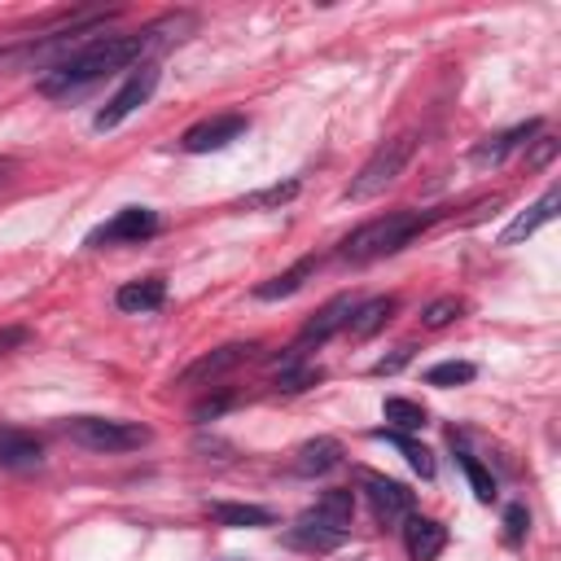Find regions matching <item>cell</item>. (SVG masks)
Listing matches in <instances>:
<instances>
[{"label": "cell", "mask_w": 561, "mask_h": 561, "mask_svg": "<svg viewBox=\"0 0 561 561\" xmlns=\"http://www.w3.org/2000/svg\"><path fill=\"white\" fill-rule=\"evenodd\" d=\"M188 31H197V18H193V13H167V18H158L153 26H145V31H136V35H105V31H96V35H88L79 48H70L53 70H44L35 88H39L44 96H79V92H88L92 83H101L105 75L131 70V66L149 61V53H153L158 44L184 39Z\"/></svg>", "instance_id": "obj_1"}, {"label": "cell", "mask_w": 561, "mask_h": 561, "mask_svg": "<svg viewBox=\"0 0 561 561\" xmlns=\"http://www.w3.org/2000/svg\"><path fill=\"white\" fill-rule=\"evenodd\" d=\"M434 219H443V210H386L364 219L355 232L342 237L337 259L342 263H377L386 254H399L408 241H416Z\"/></svg>", "instance_id": "obj_2"}, {"label": "cell", "mask_w": 561, "mask_h": 561, "mask_svg": "<svg viewBox=\"0 0 561 561\" xmlns=\"http://www.w3.org/2000/svg\"><path fill=\"white\" fill-rule=\"evenodd\" d=\"M412 153H416V136H412V131H399V136L381 140V145L368 153V162L351 175V184H346V202H368V197L386 193V188L403 175V167L412 162Z\"/></svg>", "instance_id": "obj_3"}, {"label": "cell", "mask_w": 561, "mask_h": 561, "mask_svg": "<svg viewBox=\"0 0 561 561\" xmlns=\"http://www.w3.org/2000/svg\"><path fill=\"white\" fill-rule=\"evenodd\" d=\"M61 434L88 451H136L153 438L149 425L118 421V416H70V421H61Z\"/></svg>", "instance_id": "obj_4"}, {"label": "cell", "mask_w": 561, "mask_h": 561, "mask_svg": "<svg viewBox=\"0 0 561 561\" xmlns=\"http://www.w3.org/2000/svg\"><path fill=\"white\" fill-rule=\"evenodd\" d=\"M158 79H162V66H158V61H140V66H131L127 79L114 88V96L96 110L92 127H96V131H114L118 123H127V118L158 92Z\"/></svg>", "instance_id": "obj_5"}, {"label": "cell", "mask_w": 561, "mask_h": 561, "mask_svg": "<svg viewBox=\"0 0 561 561\" xmlns=\"http://www.w3.org/2000/svg\"><path fill=\"white\" fill-rule=\"evenodd\" d=\"M158 228H162L158 210H149V206H123L105 224H96L83 245H92V250H101V245H140V241L158 237Z\"/></svg>", "instance_id": "obj_6"}, {"label": "cell", "mask_w": 561, "mask_h": 561, "mask_svg": "<svg viewBox=\"0 0 561 561\" xmlns=\"http://www.w3.org/2000/svg\"><path fill=\"white\" fill-rule=\"evenodd\" d=\"M259 355H263L259 342H228V346H215V351L197 355V359L175 377V386H215L224 373H232V368H241L245 359H259Z\"/></svg>", "instance_id": "obj_7"}, {"label": "cell", "mask_w": 561, "mask_h": 561, "mask_svg": "<svg viewBox=\"0 0 561 561\" xmlns=\"http://www.w3.org/2000/svg\"><path fill=\"white\" fill-rule=\"evenodd\" d=\"M355 302L359 298H351V294H337V298H329L302 329H298V337H294V355H307L311 346H324L329 337H337V333H346V324H351V311H355Z\"/></svg>", "instance_id": "obj_8"}, {"label": "cell", "mask_w": 561, "mask_h": 561, "mask_svg": "<svg viewBox=\"0 0 561 561\" xmlns=\"http://www.w3.org/2000/svg\"><path fill=\"white\" fill-rule=\"evenodd\" d=\"M245 127H250L245 114H210V118L193 123V127L180 136V149H184V153H219V149H228L232 140H241Z\"/></svg>", "instance_id": "obj_9"}, {"label": "cell", "mask_w": 561, "mask_h": 561, "mask_svg": "<svg viewBox=\"0 0 561 561\" xmlns=\"http://www.w3.org/2000/svg\"><path fill=\"white\" fill-rule=\"evenodd\" d=\"M364 495H368V508H373L377 526H399L408 513H416V495L394 478L364 473Z\"/></svg>", "instance_id": "obj_10"}, {"label": "cell", "mask_w": 561, "mask_h": 561, "mask_svg": "<svg viewBox=\"0 0 561 561\" xmlns=\"http://www.w3.org/2000/svg\"><path fill=\"white\" fill-rule=\"evenodd\" d=\"M399 530H403V552L412 561H434L447 548V526L434 522V517H425V513H408L399 522Z\"/></svg>", "instance_id": "obj_11"}, {"label": "cell", "mask_w": 561, "mask_h": 561, "mask_svg": "<svg viewBox=\"0 0 561 561\" xmlns=\"http://www.w3.org/2000/svg\"><path fill=\"white\" fill-rule=\"evenodd\" d=\"M539 127H543L539 118H526V123H517V127H508V131H495V136H486V140H478L469 158H473L478 167H500V162H504L508 153H517V149H526V145H530V140L539 136Z\"/></svg>", "instance_id": "obj_12"}, {"label": "cell", "mask_w": 561, "mask_h": 561, "mask_svg": "<svg viewBox=\"0 0 561 561\" xmlns=\"http://www.w3.org/2000/svg\"><path fill=\"white\" fill-rule=\"evenodd\" d=\"M394 307H399V298H394V294H373V298L355 302V311H351V324H346V333H351L355 342H368L373 333H381V329L390 324Z\"/></svg>", "instance_id": "obj_13"}, {"label": "cell", "mask_w": 561, "mask_h": 561, "mask_svg": "<svg viewBox=\"0 0 561 561\" xmlns=\"http://www.w3.org/2000/svg\"><path fill=\"white\" fill-rule=\"evenodd\" d=\"M342 465V443L337 438H307L298 451H294V460H289V469L298 473V478H320V473H329V469H337Z\"/></svg>", "instance_id": "obj_14"}, {"label": "cell", "mask_w": 561, "mask_h": 561, "mask_svg": "<svg viewBox=\"0 0 561 561\" xmlns=\"http://www.w3.org/2000/svg\"><path fill=\"white\" fill-rule=\"evenodd\" d=\"M285 548H298V552H333L346 543V530H333L324 522H311V517H298L285 535H280Z\"/></svg>", "instance_id": "obj_15"}, {"label": "cell", "mask_w": 561, "mask_h": 561, "mask_svg": "<svg viewBox=\"0 0 561 561\" xmlns=\"http://www.w3.org/2000/svg\"><path fill=\"white\" fill-rule=\"evenodd\" d=\"M557 202H561V193H557V184L552 188H543V197L535 202V206H526L504 232H500V245H517V241H526V237H535L543 224H552V215H557Z\"/></svg>", "instance_id": "obj_16"}, {"label": "cell", "mask_w": 561, "mask_h": 561, "mask_svg": "<svg viewBox=\"0 0 561 561\" xmlns=\"http://www.w3.org/2000/svg\"><path fill=\"white\" fill-rule=\"evenodd\" d=\"M162 302H167V280H162V276L127 280V285H118V294H114V307H118V311H127V316L158 311Z\"/></svg>", "instance_id": "obj_17"}, {"label": "cell", "mask_w": 561, "mask_h": 561, "mask_svg": "<svg viewBox=\"0 0 561 561\" xmlns=\"http://www.w3.org/2000/svg\"><path fill=\"white\" fill-rule=\"evenodd\" d=\"M302 517L324 522V526H333V530H346L351 517H355V491H346V486H329L324 495H316V504H311Z\"/></svg>", "instance_id": "obj_18"}, {"label": "cell", "mask_w": 561, "mask_h": 561, "mask_svg": "<svg viewBox=\"0 0 561 561\" xmlns=\"http://www.w3.org/2000/svg\"><path fill=\"white\" fill-rule=\"evenodd\" d=\"M44 460V443L26 430H0V469H35Z\"/></svg>", "instance_id": "obj_19"}, {"label": "cell", "mask_w": 561, "mask_h": 561, "mask_svg": "<svg viewBox=\"0 0 561 561\" xmlns=\"http://www.w3.org/2000/svg\"><path fill=\"white\" fill-rule=\"evenodd\" d=\"M316 272V254H302L294 267H285V272H276V276H267L263 285H254V298L259 302H276V298H289V294H298L302 285H307V276Z\"/></svg>", "instance_id": "obj_20"}, {"label": "cell", "mask_w": 561, "mask_h": 561, "mask_svg": "<svg viewBox=\"0 0 561 561\" xmlns=\"http://www.w3.org/2000/svg\"><path fill=\"white\" fill-rule=\"evenodd\" d=\"M316 381H324V368L320 364H307L302 355H280V364H276V373H272V386L280 390V394H298V390H307V386H316Z\"/></svg>", "instance_id": "obj_21"}, {"label": "cell", "mask_w": 561, "mask_h": 561, "mask_svg": "<svg viewBox=\"0 0 561 561\" xmlns=\"http://www.w3.org/2000/svg\"><path fill=\"white\" fill-rule=\"evenodd\" d=\"M210 517L219 522V526H272L276 517H272V508H263V504H232V500H215L210 504Z\"/></svg>", "instance_id": "obj_22"}, {"label": "cell", "mask_w": 561, "mask_h": 561, "mask_svg": "<svg viewBox=\"0 0 561 561\" xmlns=\"http://www.w3.org/2000/svg\"><path fill=\"white\" fill-rule=\"evenodd\" d=\"M381 416L390 421V430L394 434H412V430H421L430 416H425V408L421 403H412V399H403V394H390L386 403H381Z\"/></svg>", "instance_id": "obj_23"}, {"label": "cell", "mask_w": 561, "mask_h": 561, "mask_svg": "<svg viewBox=\"0 0 561 561\" xmlns=\"http://www.w3.org/2000/svg\"><path fill=\"white\" fill-rule=\"evenodd\" d=\"M377 438H386V443H394L399 451H403V460L421 473V478H434V456H430V447H421V443H412L408 434H394V430H377Z\"/></svg>", "instance_id": "obj_24"}, {"label": "cell", "mask_w": 561, "mask_h": 561, "mask_svg": "<svg viewBox=\"0 0 561 561\" xmlns=\"http://www.w3.org/2000/svg\"><path fill=\"white\" fill-rule=\"evenodd\" d=\"M456 460H460V469H465V478H469L478 504H491V500H495V478H491V469H486L478 456H469V451H456Z\"/></svg>", "instance_id": "obj_25"}, {"label": "cell", "mask_w": 561, "mask_h": 561, "mask_svg": "<svg viewBox=\"0 0 561 561\" xmlns=\"http://www.w3.org/2000/svg\"><path fill=\"white\" fill-rule=\"evenodd\" d=\"M473 377H478V368L469 359H443V364L425 368V386H465Z\"/></svg>", "instance_id": "obj_26"}, {"label": "cell", "mask_w": 561, "mask_h": 561, "mask_svg": "<svg viewBox=\"0 0 561 561\" xmlns=\"http://www.w3.org/2000/svg\"><path fill=\"white\" fill-rule=\"evenodd\" d=\"M302 184L298 180H285V184H267V188H259V193H250V197H241L237 206H245V210H267V206H285L294 193H298Z\"/></svg>", "instance_id": "obj_27"}, {"label": "cell", "mask_w": 561, "mask_h": 561, "mask_svg": "<svg viewBox=\"0 0 561 561\" xmlns=\"http://www.w3.org/2000/svg\"><path fill=\"white\" fill-rule=\"evenodd\" d=\"M460 311H465V302L447 294V298H434V302H430V307L421 311V324H425V329H443V324L460 320Z\"/></svg>", "instance_id": "obj_28"}, {"label": "cell", "mask_w": 561, "mask_h": 561, "mask_svg": "<svg viewBox=\"0 0 561 561\" xmlns=\"http://www.w3.org/2000/svg\"><path fill=\"white\" fill-rule=\"evenodd\" d=\"M526 530H530V513H526V504H508V508H504V543L517 548V543L526 539Z\"/></svg>", "instance_id": "obj_29"}, {"label": "cell", "mask_w": 561, "mask_h": 561, "mask_svg": "<svg viewBox=\"0 0 561 561\" xmlns=\"http://www.w3.org/2000/svg\"><path fill=\"white\" fill-rule=\"evenodd\" d=\"M232 403H237V394H228V390H224V394H206V399L193 403V421H215V416H224Z\"/></svg>", "instance_id": "obj_30"}, {"label": "cell", "mask_w": 561, "mask_h": 561, "mask_svg": "<svg viewBox=\"0 0 561 561\" xmlns=\"http://www.w3.org/2000/svg\"><path fill=\"white\" fill-rule=\"evenodd\" d=\"M31 342V329L26 324H13V329H0V355H9L13 346H26Z\"/></svg>", "instance_id": "obj_31"}, {"label": "cell", "mask_w": 561, "mask_h": 561, "mask_svg": "<svg viewBox=\"0 0 561 561\" xmlns=\"http://www.w3.org/2000/svg\"><path fill=\"white\" fill-rule=\"evenodd\" d=\"M408 359H412V346H399L390 359H377V364H373V373H377V377H386V373H399Z\"/></svg>", "instance_id": "obj_32"}, {"label": "cell", "mask_w": 561, "mask_h": 561, "mask_svg": "<svg viewBox=\"0 0 561 561\" xmlns=\"http://www.w3.org/2000/svg\"><path fill=\"white\" fill-rule=\"evenodd\" d=\"M552 153H557V140H552V136H539V145H535V153H530V167H543Z\"/></svg>", "instance_id": "obj_33"}, {"label": "cell", "mask_w": 561, "mask_h": 561, "mask_svg": "<svg viewBox=\"0 0 561 561\" xmlns=\"http://www.w3.org/2000/svg\"><path fill=\"white\" fill-rule=\"evenodd\" d=\"M13 167H18V162H13V158H4V153H0V184H9V175H13Z\"/></svg>", "instance_id": "obj_34"}, {"label": "cell", "mask_w": 561, "mask_h": 561, "mask_svg": "<svg viewBox=\"0 0 561 561\" xmlns=\"http://www.w3.org/2000/svg\"><path fill=\"white\" fill-rule=\"evenodd\" d=\"M228 561H241V557H228Z\"/></svg>", "instance_id": "obj_35"}]
</instances>
